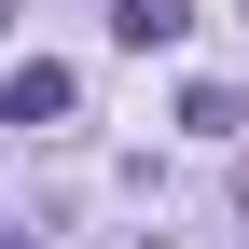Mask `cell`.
<instances>
[{"mask_svg": "<svg viewBox=\"0 0 249 249\" xmlns=\"http://www.w3.org/2000/svg\"><path fill=\"white\" fill-rule=\"evenodd\" d=\"M70 97H83V83L55 70V55H28V70L0 83V124H70Z\"/></svg>", "mask_w": 249, "mask_h": 249, "instance_id": "obj_1", "label": "cell"}, {"mask_svg": "<svg viewBox=\"0 0 249 249\" xmlns=\"http://www.w3.org/2000/svg\"><path fill=\"white\" fill-rule=\"evenodd\" d=\"M180 28H194V0H111V42L124 55H166Z\"/></svg>", "mask_w": 249, "mask_h": 249, "instance_id": "obj_2", "label": "cell"}, {"mask_svg": "<svg viewBox=\"0 0 249 249\" xmlns=\"http://www.w3.org/2000/svg\"><path fill=\"white\" fill-rule=\"evenodd\" d=\"M180 124H194V139H235L249 97H235V83H194V97H180Z\"/></svg>", "mask_w": 249, "mask_h": 249, "instance_id": "obj_3", "label": "cell"}, {"mask_svg": "<svg viewBox=\"0 0 249 249\" xmlns=\"http://www.w3.org/2000/svg\"><path fill=\"white\" fill-rule=\"evenodd\" d=\"M0 28H14V0H0Z\"/></svg>", "mask_w": 249, "mask_h": 249, "instance_id": "obj_4", "label": "cell"}, {"mask_svg": "<svg viewBox=\"0 0 249 249\" xmlns=\"http://www.w3.org/2000/svg\"><path fill=\"white\" fill-rule=\"evenodd\" d=\"M0 249H28V235H0Z\"/></svg>", "mask_w": 249, "mask_h": 249, "instance_id": "obj_5", "label": "cell"}]
</instances>
